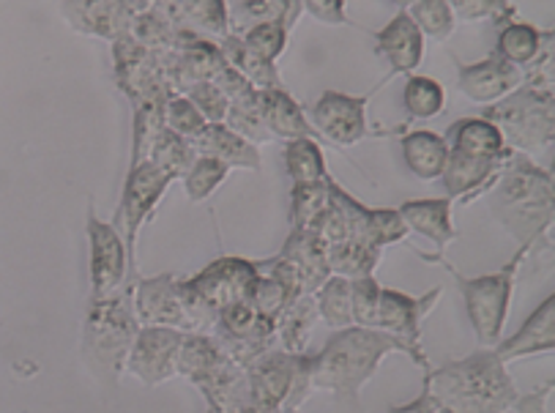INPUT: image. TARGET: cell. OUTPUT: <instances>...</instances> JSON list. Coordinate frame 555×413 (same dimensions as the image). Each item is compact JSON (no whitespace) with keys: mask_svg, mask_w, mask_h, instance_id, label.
Here are the masks:
<instances>
[{"mask_svg":"<svg viewBox=\"0 0 555 413\" xmlns=\"http://www.w3.org/2000/svg\"><path fill=\"white\" fill-rule=\"evenodd\" d=\"M132 299L140 326H165L186 334H208L214 326L211 312L178 274H159L149 280L138 276L132 285Z\"/></svg>","mask_w":555,"mask_h":413,"instance_id":"cell-7","label":"cell"},{"mask_svg":"<svg viewBox=\"0 0 555 413\" xmlns=\"http://www.w3.org/2000/svg\"><path fill=\"white\" fill-rule=\"evenodd\" d=\"M389 3H391V7L400 9V12H408V9H411L416 0H389Z\"/></svg>","mask_w":555,"mask_h":413,"instance_id":"cell-57","label":"cell"},{"mask_svg":"<svg viewBox=\"0 0 555 413\" xmlns=\"http://www.w3.org/2000/svg\"><path fill=\"white\" fill-rule=\"evenodd\" d=\"M222 124L228 129H233L235 134H241L244 140H249L253 145H258V149L263 143H271V134L263 124V115H260L258 91L228 102V115H224Z\"/></svg>","mask_w":555,"mask_h":413,"instance_id":"cell-42","label":"cell"},{"mask_svg":"<svg viewBox=\"0 0 555 413\" xmlns=\"http://www.w3.org/2000/svg\"><path fill=\"white\" fill-rule=\"evenodd\" d=\"M304 9L298 0H235L228 9L230 34L241 36L260 23H280L293 30L301 20Z\"/></svg>","mask_w":555,"mask_h":413,"instance_id":"cell-29","label":"cell"},{"mask_svg":"<svg viewBox=\"0 0 555 413\" xmlns=\"http://www.w3.org/2000/svg\"><path fill=\"white\" fill-rule=\"evenodd\" d=\"M402 107L413 121H429L447 109V88L427 75H408L402 86Z\"/></svg>","mask_w":555,"mask_h":413,"instance_id":"cell-36","label":"cell"},{"mask_svg":"<svg viewBox=\"0 0 555 413\" xmlns=\"http://www.w3.org/2000/svg\"><path fill=\"white\" fill-rule=\"evenodd\" d=\"M391 353H402L416 367L429 370L427 353L411 348L395 334L364 326L339 328L318 353H312V389L332 391L339 400H356Z\"/></svg>","mask_w":555,"mask_h":413,"instance_id":"cell-1","label":"cell"},{"mask_svg":"<svg viewBox=\"0 0 555 413\" xmlns=\"http://www.w3.org/2000/svg\"><path fill=\"white\" fill-rule=\"evenodd\" d=\"M384 258V249L373 247L366 242H339L328 244V266H332V274L348 276V280H359V276H373L375 269L380 266Z\"/></svg>","mask_w":555,"mask_h":413,"instance_id":"cell-38","label":"cell"},{"mask_svg":"<svg viewBox=\"0 0 555 413\" xmlns=\"http://www.w3.org/2000/svg\"><path fill=\"white\" fill-rule=\"evenodd\" d=\"M555 34L553 30H542V47H539L537 57L522 69V82H533V86L555 88Z\"/></svg>","mask_w":555,"mask_h":413,"instance_id":"cell-51","label":"cell"},{"mask_svg":"<svg viewBox=\"0 0 555 413\" xmlns=\"http://www.w3.org/2000/svg\"><path fill=\"white\" fill-rule=\"evenodd\" d=\"M481 118L499 127L512 151L537 154L555 140V88L522 82L509 96L487 104Z\"/></svg>","mask_w":555,"mask_h":413,"instance_id":"cell-6","label":"cell"},{"mask_svg":"<svg viewBox=\"0 0 555 413\" xmlns=\"http://www.w3.org/2000/svg\"><path fill=\"white\" fill-rule=\"evenodd\" d=\"M447 145L449 151H457V154L465 156H499L509 149L499 127L481 118V115H470V118H460L457 124H452L447 134Z\"/></svg>","mask_w":555,"mask_h":413,"instance_id":"cell-31","label":"cell"},{"mask_svg":"<svg viewBox=\"0 0 555 413\" xmlns=\"http://www.w3.org/2000/svg\"><path fill=\"white\" fill-rule=\"evenodd\" d=\"M260 99V115H263V124L269 129L271 140H298V138H315V129H312L310 118L304 113L301 104L285 91V88H266L258 91Z\"/></svg>","mask_w":555,"mask_h":413,"instance_id":"cell-26","label":"cell"},{"mask_svg":"<svg viewBox=\"0 0 555 413\" xmlns=\"http://www.w3.org/2000/svg\"><path fill=\"white\" fill-rule=\"evenodd\" d=\"M197 156H211V159L222 162L230 170H260V149L235 134L224 124H208L195 140Z\"/></svg>","mask_w":555,"mask_h":413,"instance_id":"cell-27","label":"cell"},{"mask_svg":"<svg viewBox=\"0 0 555 413\" xmlns=\"http://www.w3.org/2000/svg\"><path fill=\"white\" fill-rule=\"evenodd\" d=\"M132 285L134 282H127L107 299H91L86 310L82 359L96 378L109 380V384L127 373L129 348L140 332Z\"/></svg>","mask_w":555,"mask_h":413,"instance_id":"cell-4","label":"cell"},{"mask_svg":"<svg viewBox=\"0 0 555 413\" xmlns=\"http://www.w3.org/2000/svg\"><path fill=\"white\" fill-rule=\"evenodd\" d=\"M138 12L140 0H61V17L75 34L109 44L127 39Z\"/></svg>","mask_w":555,"mask_h":413,"instance_id":"cell-14","label":"cell"},{"mask_svg":"<svg viewBox=\"0 0 555 413\" xmlns=\"http://www.w3.org/2000/svg\"><path fill=\"white\" fill-rule=\"evenodd\" d=\"M280 258L287 260L293 269L301 276V285L307 296L318 291L323 282L332 276V266H328V244L321 235L312 230H291L280 249Z\"/></svg>","mask_w":555,"mask_h":413,"instance_id":"cell-24","label":"cell"},{"mask_svg":"<svg viewBox=\"0 0 555 413\" xmlns=\"http://www.w3.org/2000/svg\"><path fill=\"white\" fill-rule=\"evenodd\" d=\"M233 413H285V411H282V405H276V402L263 400V397H255L253 391H249V397H246Z\"/></svg>","mask_w":555,"mask_h":413,"instance_id":"cell-56","label":"cell"},{"mask_svg":"<svg viewBox=\"0 0 555 413\" xmlns=\"http://www.w3.org/2000/svg\"><path fill=\"white\" fill-rule=\"evenodd\" d=\"M263 263L266 260H246L238 258V255H224V258H217L206 269L197 271L195 276H190L186 285H190V291L195 293L201 305L217 321V315L224 307L249 299L255 280L263 271Z\"/></svg>","mask_w":555,"mask_h":413,"instance_id":"cell-11","label":"cell"},{"mask_svg":"<svg viewBox=\"0 0 555 413\" xmlns=\"http://www.w3.org/2000/svg\"><path fill=\"white\" fill-rule=\"evenodd\" d=\"M195 389L206 397L208 408L219 413H233L249 397V378H246V370L241 364H235L233 359H224Z\"/></svg>","mask_w":555,"mask_h":413,"instance_id":"cell-32","label":"cell"},{"mask_svg":"<svg viewBox=\"0 0 555 413\" xmlns=\"http://www.w3.org/2000/svg\"><path fill=\"white\" fill-rule=\"evenodd\" d=\"M230 359L222 350V345L211 337V334L192 332L183 334L181 348L176 357V375L190 380L192 386H201L219 364Z\"/></svg>","mask_w":555,"mask_h":413,"instance_id":"cell-30","label":"cell"},{"mask_svg":"<svg viewBox=\"0 0 555 413\" xmlns=\"http://www.w3.org/2000/svg\"><path fill=\"white\" fill-rule=\"evenodd\" d=\"M211 82L219 88V91L224 93V99H228V102H233V99L246 96V93L258 91V88H255L253 82L246 80V77H241L235 69H230V66H224V69L219 72V75L214 77Z\"/></svg>","mask_w":555,"mask_h":413,"instance_id":"cell-53","label":"cell"},{"mask_svg":"<svg viewBox=\"0 0 555 413\" xmlns=\"http://www.w3.org/2000/svg\"><path fill=\"white\" fill-rule=\"evenodd\" d=\"M522 86V72L492 52L476 64H457V88L476 104H495Z\"/></svg>","mask_w":555,"mask_h":413,"instance_id":"cell-19","label":"cell"},{"mask_svg":"<svg viewBox=\"0 0 555 413\" xmlns=\"http://www.w3.org/2000/svg\"><path fill=\"white\" fill-rule=\"evenodd\" d=\"M217 47L219 52H222L224 61H228L230 69H235L241 77H246L258 91H266V88H282L280 69H276L274 61H266V57L255 55V52L244 44L241 36H224V39L217 41Z\"/></svg>","mask_w":555,"mask_h":413,"instance_id":"cell-34","label":"cell"},{"mask_svg":"<svg viewBox=\"0 0 555 413\" xmlns=\"http://www.w3.org/2000/svg\"><path fill=\"white\" fill-rule=\"evenodd\" d=\"M318 318L326 323L332 332L353 326V301H350V280L348 276L332 274L315 293Z\"/></svg>","mask_w":555,"mask_h":413,"instance_id":"cell-39","label":"cell"},{"mask_svg":"<svg viewBox=\"0 0 555 413\" xmlns=\"http://www.w3.org/2000/svg\"><path fill=\"white\" fill-rule=\"evenodd\" d=\"M436 413H449V411H443V408H438V411Z\"/></svg>","mask_w":555,"mask_h":413,"instance_id":"cell-58","label":"cell"},{"mask_svg":"<svg viewBox=\"0 0 555 413\" xmlns=\"http://www.w3.org/2000/svg\"><path fill=\"white\" fill-rule=\"evenodd\" d=\"M424 389L449 413H509L520 397L509 367L492 348L427 370Z\"/></svg>","mask_w":555,"mask_h":413,"instance_id":"cell-3","label":"cell"},{"mask_svg":"<svg viewBox=\"0 0 555 413\" xmlns=\"http://www.w3.org/2000/svg\"><path fill=\"white\" fill-rule=\"evenodd\" d=\"M183 96L190 99V102L201 109L203 118H206L208 124L224 121V115H228V99H224V93L219 91L211 80L197 82V86L186 88V91H183Z\"/></svg>","mask_w":555,"mask_h":413,"instance_id":"cell-50","label":"cell"},{"mask_svg":"<svg viewBox=\"0 0 555 413\" xmlns=\"http://www.w3.org/2000/svg\"><path fill=\"white\" fill-rule=\"evenodd\" d=\"M457 23H490L504 25L517 17V7L512 0H449Z\"/></svg>","mask_w":555,"mask_h":413,"instance_id":"cell-46","label":"cell"},{"mask_svg":"<svg viewBox=\"0 0 555 413\" xmlns=\"http://www.w3.org/2000/svg\"><path fill=\"white\" fill-rule=\"evenodd\" d=\"M402 222L411 233L424 235L427 242L436 244L438 255L447 253L452 242H457L460 233L452 219V201L449 197H422V201H405L400 208Z\"/></svg>","mask_w":555,"mask_h":413,"instance_id":"cell-25","label":"cell"},{"mask_svg":"<svg viewBox=\"0 0 555 413\" xmlns=\"http://www.w3.org/2000/svg\"><path fill=\"white\" fill-rule=\"evenodd\" d=\"M553 389H555V380H547L542 389L531 391V395H520L517 397L515 405H512V411L515 413H547V402H550V395H553Z\"/></svg>","mask_w":555,"mask_h":413,"instance_id":"cell-54","label":"cell"},{"mask_svg":"<svg viewBox=\"0 0 555 413\" xmlns=\"http://www.w3.org/2000/svg\"><path fill=\"white\" fill-rule=\"evenodd\" d=\"M162 69H165L167 82L176 93H183L186 88L197 82H208L228 66V61L219 52L217 41L195 39L190 44L178 47V50L159 55Z\"/></svg>","mask_w":555,"mask_h":413,"instance_id":"cell-18","label":"cell"},{"mask_svg":"<svg viewBox=\"0 0 555 413\" xmlns=\"http://www.w3.org/2000/svg\"><path fill=\"white\" fill-rule=\"evenodd\" d=\"M539 47H542V30L531 23H520V20H509V23L499 25V39H495V55L504 57L506 64L526 69L537 57Z\"/></svg>","mask_w":555,"mask_h":413,"instance_id":"cell-35","label":"cell"},{"mask_svg":"<svg viewBox=\"0 0 555 413\" xmlns=\"http://www.w3.org/2000/svg\"><path fill=\"white\" fill-rule=\"evenodd\" d=\"M315 296H298L276 323V348L287 353H310V339L318 326Z\"/></svg>","mask_w":555,"mask_h":413,"instance_id":"cell-33","label":"cell"},{"mask_svg":"<svg viewBox=\"0 0 555 413\" xmlns=\"http://www.w3.org/2000/svg\"><path fill=\"white\" fill-rule=\"evenodd\" d=\"M208 413H219V411H214V408H208Z\"/></svg>","mask_w":555,"mask_h":413,"instance_id":"cell-59","label":"cell"},{"mask_svg":"<svg viewBox=\"0 0 555 413\" xmlns=\"http://www.w3.org/2000/svg\"><path fill=\"white\" fill-rule=\"evenodd\" d=\"M145 159L154 162L156 167H162L165 172H170L172 179L178 181V179H183V172L190 170L192 162L197 159V151L190 140H183L181 134L170 132V129L165 127L154 138V143H151L149 156H145Z\"/></svg>","mask_w":555,"mask_h":413,"instance_id":"cell-41","label":"cell"},{"mask_svg":"<svg viewBox=\"0 0 555 413\" xmlns=\"http://www.w3.org/2000/svg\"><path fill=\"white\" fill-rule=\"evenodd\" d=\"M441 299V287H433L424 296H411V293L395 291V287H380L378 315H375V328L389 332L395 337L405 339L411 348H422V326L427 315L436 310Z\"/></svg>","mask_w":555,"mask_h":413,"instance_id":"cell-16","label":"cell"},{"mask_svg":"<svg viewBox=\"0 0 555 413\" xmlns=\"http://www.w3.org/2000/svg\"><path fill=\"white\" fill-rule=\"evenodd\" d=\"M154 7L170 17L178 30L219 41L230 36L228 0H140V9Z\"/></svg>","mask_w":555,"mask_h":413,"instance_id":"cell-20","label":"cell"},{"mask_svg":"<svg viewBox=\"0 0 555 413\" xmlns=\"http://www.w3.org/2000/svg\"><path fill=\"white\" fill-rule=\"evenodd\" d=\"M400 151L405 167L418 181H441L443 167H447L449 159L447 138H441L438 132H429V129H416V132H408L400 140Z\"/></svg>","mask_w":555,"mask_h":413,"instance_id":"cell-28","label":"cell"},{"mask_svg":"<svg viewBox=\"0 0 555 413\" xmlns=\"http://www.w3.org/2000/svg\"><path fill=\"white\" fill-rule=\"evenodd\" d=\"M380 282L373 276H359L350 280V301H353V326L375 328L380 301Z\"/></svg>","mask_w":555,"mask_h":413,"instance_id":"cell-49","label":"cell"},{"mask_svg":"<svg viewBox=\"0 0 555 413\" xmlns=\"http://www.w3.org/2000/svg\"><path fill=\"white\" fill-rule=\"evenodd\" d=\"M165 127L192 143V140L208 127V121L203 118L201 109H197L190 99L183 96V93H172V96L167 99V107H165Z\"/></svg>","mask_w":555,"mask_h":413,"instance_id":"cell-47","label":"cell"},{"mask_svg":"<svg viewBox=\"0 0 555 413\" xmlns=\"http://www.w3.org/2000/svg\"><path fill=\"white\" fill-rule=\"evenodd\" d=\"M375 50L389 61V77L416 75L424 61V34L408 12H397L375 34Z\"/></svg>","mask_w":555,"mask_h":413,"instance_id":"cell-22","label":"cell"},{"mask_svg":"<svg viewBox=\"0 0 555 413\" xmlns=\"http://www.w3.org/2000/svg\"><path fill=\"white\" fill-rule=\"evenodd\" d=\"M244 44L255 52V55L266 57V61H280V55L285 52L287 39H291V30L280 23H260L255 28H249L246 34H241Z\"/></svg>","mask_w":555,"mask_h":413,"instance_id":"cell-48","label":"cell"},{"mask_svg":"<svg viewBox=\"0 0 555 413\" xmlns=\"http://www.w3.org/2000/svg\"><path fill=\"white\" fill-rule=\"evenodd\" d=\"M208 334L222 345L224 353L241 367L255 362L266 350L276 348V321L258 315L249 299L224 307Z\"/></svg>","mask_w":555,"mask_h":413,"instance_id":"cell-10","label":"cell"},{"mask_svg":"<svg viewBox=\"0 0 555 413\" xmlns=\"http://www.w3.org/2000/svg\"><path fill=\"white\" fill-rule=\"evenodd\" d=\"M287 413H298V411H287Z\"/></svg>","mask_w":555,"mask_h":413,"instance_id":"cell-60","label":"cell"},{"mask_svg":"<svg viewBox=\"0 0 555 413\" xmlns=\"http://www.w3.org/2000/svg\"><path fill=\"white\" fill-rule=\"evenodd\" d=\"M366 102H370V96L323 91L321 99L312 104L307 118H310L318 140H326V143L337 145V149H350V145H359L370 134V127H366Z\"/></svg>","mask_w":555,"mask_h":413,"instance_id":"cell-13","label":"cell"},{"mask_svg":"<svg viewBox=\"0 0 555 413\" xmlns=\"http://www.w3.org/2000/svg\"><path fill=\"white\" fill-rule=\"evenodd\" d=\"M244 370L249 391L282 405L285 413L298 411L312 391V353H287L282 348H271Z\"/></svg>","mask_w":555,"mask_h":413,"instance_id":"cell-9","label":"cell"},{"mask_svg":"<svg viewBox=\"0 0 555 413\" xmlns=\"http://www.w3.org/2000/svg\"><path fill=\"white\" fill-rule=\"evenodd\" d=\"M88 276H91V299H107L118 293L129 276V253L113 222H102L93 211H88Z\"/></svg>","mask_w":555,"mask_h":413,"instance_id":"cell-12","label":"cell"},{"mask_svg":"<svg viewBox=\"0 0 555 413\" xmlns=\"http://www.w3.org/2000/svg\"><path fill=\"white\" fill-rule=\"evenodd\" d=\"M422 258L429 260V263L447 266V269L452 271L454 282H457L460 287V296H463L465 301V312H468V321L470 326H474L476 339H479L481 348H495L499 339H504V326L506 318H509L517 271H520L522 260L528 258L526 249H517V255L504 266V269L481 276L460 274L452 263H447L443 255H436V258L422 255Z\"/></svg>","mask_w":555,"mask_h":413,"instance_id":"cell-5","label":"cell"},{"mask_svg":"<svg viewBox=\"0 0 555 413\" xmlns=\"http://www.w3.org/2000/svg\"><path fill=\"white\" fill-rule=\"evenodd\" d=\"M438 408L441 405L429 397V391L422 389V395H418L416 400L405 402V405H391L386 413H436Z\"/></svg>","mask_w":555,"mask_h":413,"instance_id":"cell-55","label":"cell"},{"mask_svg":"<svg viewBox=\"0 0 555 413\" xmlns=\"http://www.w3.org/2000/svg\"><path fill=\"white\" fill-rule=\"evenodd\" d=\"M113 77L118 91L127 99L138 96L145 88L167 80L159 55L145 50V47H140L138 41H132L129 36L127 39L113 41Z\"/></svg>","mask_w":555,"mask_h":413,"instance_id":"cell-23","label":"cell"},{"mask_svg":"<svg viewBox=\"0 0 555 413\" xmlns=\"http://www.w3.org/2000/svg\"><path fill=\"white\" fill-rule=\"evenodd\" d=\"M186 332L165 326H140L127 357V373L140 384L159 386L176 378V357Z\"/></svg>","mask_w":555,"mask_h":413,"instance_id":"cell-15","label":"cell"},{"mask_svg":"<svg viewBox=\"0 0 555 413\" xmlns=\"http://www.w3.org/2000/svg\"><path fill=\"white\" fill-rule=\"evenodd\" d=\"M332 176L323 181H310V184H293L291 192V224L296 230H312L315 233L318 222L326 214L328 201H332Z\"/></svg>","mask_w":555,"mask_h":413,"instance_id":"cell-37","label":"cell"},{"mask_svg":"<svg viewBox=\"0 0 555 413\" xmlns=\"http://www.w3.org/2000/svg\"><path fill=\"white\" fill-rule=\"evenodd\" d=\"M517 151L506 149L499 156H465L457 151H449L447 167H443L441 184L447 190L449 201H476L481 195H490L495 181L501 179V172L512 162Z\"/></svg>","mask_w":555,"mask_h":413,"instance_id":"cell-17","label":"cell"},{"mask_svg":"<svg viewBox=\"0 0 555 413\" xmlns=\"http://www.w3.org/2000/svg\"><path fill=\"white\" fill-rule=\"evenodd\" d=\"M411 230L402 222L397 208H366L364 219V242L373 247L386 249L397 242H405Z\"/></svg>","mask_w":555,"mask_h":413,"instance_id":"cell-45","label":"cell"},{"mask_svg":"<svg viewBox=\"0 0 555 413\" xmlns=\"http://www.w3.org/2000/svg\"><path fill=\"white\" fill-rule=\"evenodd\" d=\"M408 14H411L416 28L424 34V39L429 36V39L436 41H447L454 34V28H457V20H454L449 0H416L408 9Z\"/></svg>","mask_w":555,"mask_h":413,"instance_id":"cell-44","label":"cell"},{"mask_svg":"<svg viewBox=\"0 0 555 413\" xmlns=\"http://www.w3.org/2000/svg\"><path fill=\"white\" fill-rule=\"evenodd\" d=\"M285 170L293 184H310L328 176L326 154L315 138H298L285 143Z\"/></svg>","mask_w":555,"mask_h":413,"instance_id":"cell-40","label":"cell"},{"mask_svg":"<svg viewBox=\"0 0 555 413\" xmlns=\"http://www.w3.org/2000/svg\"><path fill=\"white\" fill-rule=\"evenodd\" d=\"M230 167L222 162L211 159V156H197L192 167L183 172V192L190 197V203H203L228 181Z\"/></svg>","mask_w":555,"mask_h":413,"instance_id":"cell-43","label":"cell"},{"mask_svg":"<svg viewBox=\"0 0 555 413\" xmlns=\"http://www.w3.org/2000/svg\"><path fill=\"white\" fill-rule=\"evenodd\" d=\"M307 14L323 25H348V12H345V0H298Z\"/></svg>","mask_w":555,"mask_h":413,"instance_id":"cell-52","label":"cell"},{"mask_svg":"<svg viewBox=\"0 0 555 413\" xmlns=\"http://www.w3.org/2000/svg\"><path fill=\"white\" fill-rule=\"evenodd\" d=\"M172 176L165 172L162 167H156L154 162H138V165H129L127 181H124V192H120L118 211H115L113 228L118 230L124 244H127L129 253V276L138 280V238L140 230L154 219L156 208H159L162 197L167 195L172 184Z\"/></svg>","mask_w":555,"mask_h":413,"instance_id":"cell-8","label":"cell"},{"mask_svg":"<svg viewBox=\"0 0 555 413\" xmlns=\"http://www.w3.org/2000/svg\"><path fill=\"white\" fill-rule=\"evenodd\" d=\"M490 192L492 214L517 247L528 255L550 249V230L555 222L553 172L539 167L531 156L515 154Z\"/></svg>","mask_w":555,"mask_h":413,"instance_id":"cell-2","label":"cell"},{"mask_svg":"<svg viewBox=\"0 0 555 413\" xmlns=\"http://www.w3.org/2000/svg\"><path fill=\"white\" fill-rule=\"evenodd\" d=\"M495 357L504 364L517 362L526 357H539V353H553L555 350V293L544 296L542 305L526 318L520 328L512 337L499 339Z\"/></svg>","mask_w":555,"mask_h":413,"instance_id":"cell-21","label":"cell"}]
</instances>
